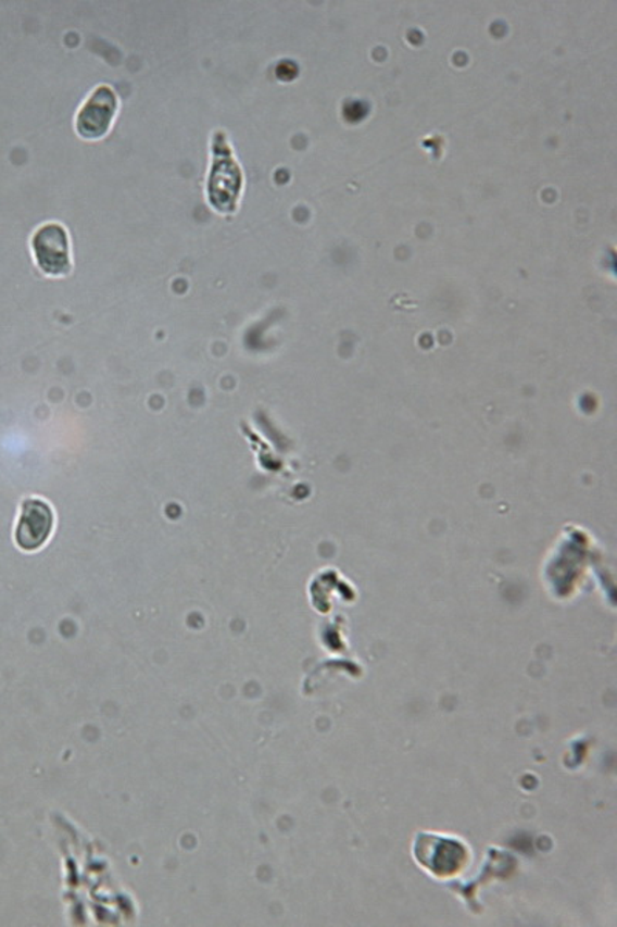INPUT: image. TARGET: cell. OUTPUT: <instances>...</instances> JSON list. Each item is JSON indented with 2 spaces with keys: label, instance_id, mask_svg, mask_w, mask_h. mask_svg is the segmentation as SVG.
I'll list each match as a JSON object with an SVG mask.
<instances>
[{
  "label": "cell",
  "instance_id": "obj_1",
  "mask_svg": "<svg viewBox=\"0 0 617 927\" xmlns=\"http://www.w3.org/2000/svg\"><path fill=\"white\" fill-rule=\"evenodd\" d=\"M54 513L49 503L39 498H29L22 504L14 540L25 552H36L47 544L53 533Z\"/></svg>",
  "mask_w": 617,
  "mask_h": 927
},
{
  "label": "cell",
  "instance_id": "obj_4",
  "mask_svg": "<svg viewBox=\"0 0 617 927\" xmlns=\"http://www.w3.org/2000/svg\"><path fill=\"white\" fill-rule=\"evenodd\" d=\"M241 175L237 166L231 164L230 152L226 159L218 156V166L213 168L211 178V200L213 206L219 211L230 212L237 204L238 190H240Z\"/></svg>",
  "mask_w": 617,
  "mask_h": 927
},
{
  "label": "cell",
  "instance_id": "obj_2",
  "mask_svg": "<svg viewBox=\"0 0 617 927\" xmlns=\"http://www.w3.org/2000/svg\"><path fill=\"white\" fill-rule=\"evenodd\" d=\"M33 251L40 270L50 276H65L72 270L70 243L64 227L51 223L40 227L33 237Z\"/></svg>",
  "mask_w": 617,
  "mask_h": 927
},
{
  "label": "cell",
  "instance_id": "obj_3",
  "mask_svg": "<svg viewBox=\"0 0 617 927\" xmlns=\"http://www.w3.org/2000/svg\"><path fill=\"white\" fill-rule=\"evenodd\" d=\"M117 108L116 95L110 87H99L80 109L76 128L80 137L99 139L104 137L112 126Z\"/></svg>",
  "mask_w": 617,
  "mask_h": 927
}]
</instances>
